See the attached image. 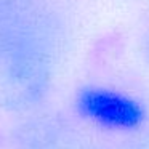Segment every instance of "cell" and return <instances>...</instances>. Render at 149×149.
Segmentation results:
<instances>
[{
	"label": "cell",
	"instance_id": "277c9868",
	"mask_svg": "<svg viewBox=\"0 0 149 149\" xmlns=\"http://www.w3.org/2000/svg\"><path fill=\"white\" fill-rule=\"evenodd\" d=\"M146 58H148V64H149V37H148V43H146Z\"/></svg>",
	"mask_w": 149,
	"mask_h": 149
},
{
	"label": "cell",
	"instance_id": "3957f363",
	"mask_svg": "<svg viewBox=\"0 0 149 149\" xmlns=\"http://www.w3.org/2000/svg\"><path fill=\"white\" fill-rule=\"evenodd\" d=\"M136 149H149V138L146 139V141L143 143L141 146H138V148H136Z\"/></svg>",
	"mask_w": 149,
	"mask_h": 149
},
{
	"label": "cell",
	"instance_id": "7a4b0ae2",
	"mask_svg": "<svg viewBox=\"0 0 149 149\" xmlns=\"http://www.w3.org/2000/svg\"><path fill=\"white\" fill-rule=\"evenodd\" d=\"M74 107L82 119L112 132H132L146 120V107L141 101L103 85L82 87L74 98Z\"/></svg>",
	"mask_w": 149,
	"mask_h": 149
},
{
	"label": "cell",
	"instance_id": "6da1fadb",
	"mask_svg": "<svg viewBox=\"0 0 149 149\" xmlns=\"http://www.w3.org/2000/svg\"><path fill=\"white\" fill-rule=\"evenodd\" d=\"M61 42V18L47 0H0V106L24 112L45 101Z\"/></svg>",
	"mask_w": 149,
	"mask_h": 149
}]
</instances>
